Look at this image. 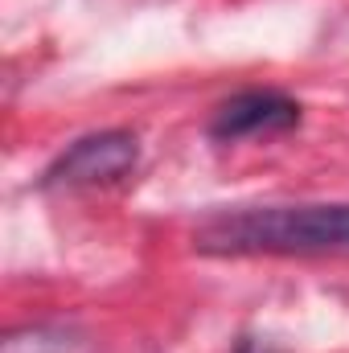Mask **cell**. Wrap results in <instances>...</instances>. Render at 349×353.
Listing matches in <instances>:
<instances>
[{
    "label": "cell",
    "mask_w": 349,
    "mask_h": 353,
    "mask_svg": "<svg viewBox=\"0 0 349 353\" xmlns=\"http://www.w3.org/2000/svg\"><path fill=\"white\" fill-rule=\"evenodd\" d=\"M136 165H140V140L123 128H107V132H90L83 140H74L66 152H58L54 165L41 176V185L46 189L115 185V181L136 173Z\"/></svg>",
    "instance_id": "obj_2"
},
{
    "label": "cell",
    "mask_w": 349,
    "mask_h": 353,
    "mask_svg": "<svg viewBox=\"0 0 349 353\" xmlns=\"http://www.w3.org/2000/svg\"><path fill=\"white\" fill-rule=\"evenodd\" d=\"M235 353H283V350L271 345V341H259V337H243V341L235 345Z\"/></svg>",
    "instance_id": "obj_4"
},
{
    "label": "cell",
    "mask_w": 349,
    "mask_h": 353,
    "mask_svg": "<svg viewBox=\"0 0 349 353\" xmlns=\"http://www.w3.org/2000/svg\"><path fill=\"white\" fill-rule=\"evenodd\" d=\"M300 123V103L283 90H239L230 94L214 119H210V140L218 144H239L255 136H279Z\"/></svg>",
    "instance_id": "obj_3"
},
{
    "label": "cell",
    "mask_w": 349,
    "mask_h": 353,
    "mask_svg": "<svg viewBox=\"0 0 349 353\" xmlns=\"http://www.w3.org/2000/svg\"><path fill=\"white\" fill-rule=\"evenodd\" d=\"M201 255H349V201L259 205L214 214L197 226Z\"/></svg>",
    "instance_id": "obj_1"
}]
</instances>
